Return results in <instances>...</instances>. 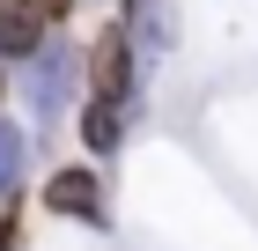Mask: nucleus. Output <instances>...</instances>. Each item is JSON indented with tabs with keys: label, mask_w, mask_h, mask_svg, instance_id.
<instances>
[{
	"label": "nucleus",
	"mask_w": 258,
	"mask_h": 251,
	"mask_svg": "<svg viewBox=\"0 0 258 251\" xmlns=\"http://www.w3.org/2000/svg\"><path fill=\"white\" fill-rule=\"evenodd\" d=\"M133 96H140V44H133V30L118 15V22L96 30V52H89V104L133 111Z\"/></svg>",
	"instance_id": "1"
},
{
	"label": "nucleus",
	"mask_w": 258,
	"mask_h": 251,
	"mask_svg": "<svg viewBox=\"0 0 258 251\" xmlns=\"http://www.w3.org/2000/svg\"><path fill=\"white\" fill-rule=\"evenodd\" d=\"M44 37H52L44 0H0V59H37Z\"/></svg>",
	"instance_id": "2"
},
{
	"label": "nucleus",
	"mask_w": 258,
	"mask_h": 251,
	"mask_svg": "<svg viewBox=\"0 0 258 251\" xmlns=\"http://www.w3.org/2000/svg\"><path fill=\"white\" fill-rule=\"evenodd\" d=\"M67 89H74V52L44 37V52H37V74H30V111H37V126H44V118H52V111L67 104Z\"/></svg>",
	"instance_id": "3"
},
{
	"label": "nucleus",
	"mask_w": 258,
	"mask_h": 251,
	"mask_svg": "<svg viewBox=\"0 0 258 251\" xmlns=\"http://www.w3.org/2000/svg\"><path fill=\"white\" fill-rule=\"evenodd\" d=\"M44 207H52V214H74V222H103V185H96V170H52Z\"/></svg>",
	"instance_id": "4"
},
{
	"label": "nucleus",
	"mask_w": 258,
	"mask_h": 251,
	"mask_svg": "<svg viewBox=\"0 0 258 251\" xmlns=\"http://www.w3.org/2000/svg\"><path fill=\"white\" fill-rule=\"evenodd\" d=\"M118 15H125V30H133L140 52H162L170 44V0H125Z\"/></svg>",
	"instance_id": "5"
},
{
	"label": "nucleus",
	"mask_w": 258,
	"mask_h": 251,
	"mask_svg": "<svg viewBox=\"0 0 258 251\" xmlns=\"http://www.w3.org/2000/svg\"><path fill=\"white\" fill-rule=\"evenodd\" d=\"M15 170H22V133H15V126H0V199L15 192Z\"/></svg>",
	"instance_id": "6"
},
{
	"label": "nucleus",
	"mask_w": 258,
	"mask_h": 251,
	"mask_svg": "<svg viewBox=\"0 0 258 251\" xmlns=\"http://www.w3.org/2000/svg\"><path fill=\"white\" fill-rule=\"evenodd\" d=\"M8 244H15V229H8V222H0V251H8Z\"/></svg>",
	"instance_id": "7"
},
{
	"label": "nucleus",
	"mask_w": 258,
	"mask_h": 251,
	"mask_svg": "<svg viewBox=\"0 0 258 251\" xmlns=\"http://www.w3.org/2000/svg\"><path fill=\"white\" fill-rule=\"evenodd\" d=\"M0 96H8V74H0Z\"/></svg>",
	"instance_id": "8"
}]
</instances>
